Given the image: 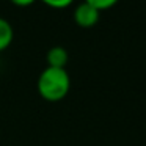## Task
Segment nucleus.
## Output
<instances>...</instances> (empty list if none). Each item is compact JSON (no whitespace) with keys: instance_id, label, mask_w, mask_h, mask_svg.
Returning <instances> with one entry per match:
<instances>
[{"instance_id":"1","label":"nucleus","mask_w":146,"mask_h":146,"mask_svg":"<svg viewBox=\"0 0 146 146\" xmlns=\"http://www.w3.org/2000/svg\"><path fill=\"white\" fill-rule=\"evenodd\" d=\"M38 93L47 102H60L68 96L71 90V77L66 69L46 68L36 82Z\"/></svg>"},{"instance_id":"2","label":"nucleus","mask_w":146,"mask_h":146,"mask_svg":"<svg viewBox=\"0 0 146 146\" xmlns=\"http://www.w3.org/2000/svg\"><path fill=\"white\" fill-rule=\"evenodd\" d=\"M101 13L96 11L91 5L88 3V0L83 3L77 5V8L74 10V21L80 29H91L99 22Z\"/></svg>"},{"instance_id":"3","label":"nucleus","mask_w":146,"mask_h":146,"mask_svg":"<svg viewBox=\"0 0 146 146\" xmlns=\"http://www.w3.org/2000/svg\"><path fill=\"white\" fill-rule=\"evenodd\" d=\"M47 66L49 68H57V69H66V64L69 61V54L63 46H54L49 49L47 55Z\"/></svg>"},{"instance_id":"4","label":"nucleus","mask_w":146,"mask_h":146,"mask_svg":"<svg viewBox=\"0 0 146 146\" xmlns=\"http://www.w3.org/2000/svg\"><path fill=\"white\" fill-rule=\"evenodd\" d=\"M14 38V30L11 27V24L7 19L0 17V52L7 50L10 47V44L13 42Z\"/></svg>"},{"instance_id":"5","label":"nucleus","mask_w":146,"mask_h":146,"mask_svg":"<svg viewBox=\"0 0 146 146\" xmlns=\"http://www.w3.org/2000/svg\"><path fill=\"white\" fill-rule=\"evenodd\" d=\"M88 3L91 5L96 11L102 13V11H105V10H108V8L115 7L116 2H115V0H88Z\"/></svg>"},{"instance_id":"6","label":"nucleus","mask_w":146,"mask_h":146,"mask_svg":"<svg viewBox=\"0 0 146 146\" xmlns=\"http://www.w3.org/2000/svg\"><path fill=\"white\" fill-rule=\"evenodd\" d=\"M71 0H47L46 2V5L47 7H50V8H55V10H61V8H68V7H71Z\"/></svg>"},{"instance_id":"7","label":"nucleus","mask_w":146,"mask_h":146,"mask_svg":"<svg viewBox=\"0 0 146 146\" xmlns=\"http://www.w3.org/2000/svg\"><path fill=\"white\" fill-rule=\"evenodd\" d=\"M32 3H33L32 0H27V2H14V5H16V7H30Z\"/></svg>"}]
</instances>
